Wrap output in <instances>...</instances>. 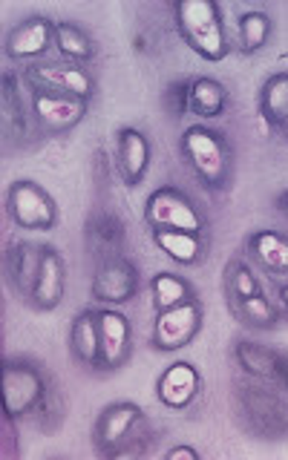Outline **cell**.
I'll use <instances>...</instances> for the list:
<instances>
[{"instance_id":"20","label":"cell","mask_w":288,"mask_h":460,"mask_svg":"<svg viewBox=\"0 0 288 460\" xmlns=\"http://www.w3.org/2000/svg\"><path fill=\"white\" fill-rule=\"evenodd\" d=\"M40 256H43V244H32V242H9L4 251L6 285L26 299L35 288L38 270H40Z\"/></svg>"},{"instance_id":"17","label":"cell","mask_w":288,"mask_h":460,"mask_svg":"<svg viewBox=\"0 0 288 460\" xmlns=\"http://www.w3.org/2000/svg\"><path fill=\"white\" fill-rule=\"evenodd\" d=\"M64 294H67V259L52 244H43L40 270L26 302L35 311H55L64 302Z\"/></svg>"},{"instance_id":"26","label":"cell","mask_w":288,"mask_h":460,"mask_svg":"<svg viewBox=\"0 0 288 460\" xmlns=\"http://www.w3.org/2000/svg\"><path fill=\"white\" fill-rule=\"evenodd\" d=\"M228 110V90L211 75L191 78V115L196 119H220Z\"/></svg>"},{"instance_id":"8","label":"cell","mask_w":288,"mask_h":460,"mask_svg":"<svg viewBox=\"0 0 288 460\" xmlns=\"http://www.w3.org/2000/svg\"><path fill=\"white\" fill-rule=\"evenodd\" d=\"M202 323H205V308H202L199 296L184 302V305L158 311L153 320V331H150V349L162 354L187 349V345L199 337Z\"/></svg>"},{"instance_id":"19","label":"cell","mask_w":288,"mask_h":460,"mask_svg":"<svg viewBox=\"0 0 288 460\" xmlns=\"http://www.w3.org/2000/svg\"><path fill=\"white\" fill-rule=\"evenodd\" d=\"M84 239H86V251L93 253L95 265H98V262H107V259L124 256L127 230H124L122 219L115 213L98 210V213L90 216V222H86Z\"/></svg>"},{"instance_id":"21","label":"cell","mask_w":288,"mask_h":460,"mask_svg":"<svg viewBox=\"0 0 288 460\" xmlns=\"http://www.w3.org/2000/svg\"><path fill=\"white\" fill-rule=\"evenodd\" d=\"M256 107L263 121L288 144V69H280L268 75L259 86Z\"/></svg>"},{"instance_id":"16","label":"cell","mask_w":288,"mask_h":460,"mask_svg":"<svg viewBox=\"0 0 288 460\" xmlns=\"http://www.w3.org/2000/svg\"><path fill=\"white\" fill-rule=\"evenodd\" d=\"M153 162V144L139 127H122L115 133V164L127 187H139Z\"/></svg>"},{"instance_id":"3","label":"cell","mask_w":288,"mask_h":460,"mask_svg":"<svg viewBox=\"0 0 288 460\" xmlns=\"http://www.w3.org/2000/svg\"><path fill=\"white\" fill-rule=\"evenodd\" d=\"M179 153L202 187L211 193H225L234 179V147L222 129L208 124L187 127L179 138Z\"/></svg>"},{"instance_id":"4","label":"cell","mask_w":288,"mask_h":460,"mask_svg":"<svg viewBox=\"0 0 288 460\" xmlns=\"http://www.w3.org/2000/svg\"><path fill=\"white\" fill-rule=\"evenodd\" d=\"M173 14H176L182 40L199 58L216 64L228 55V35L220 4H213V0H179L173 6Z\"/></svg>"},{"instance_id":"32","label":"cell","mask_w":288,"mask_h":460,"mask_svg":"<svg viewBox=\"0 0 288 460\" xmlns=\"http://www.w3.org/2000/svg\"><path fill=\"white\" fill-rule=\"evenodd\" d=\"M165 110L173 115V119H184V115H191V78H179V81L167 84Z\"/></svg>"},{"instance_id":"14","label":"cell","mask_w":288,"mask_h":460,"mask_svg":"<svg viewBox=\"0 0 288 460\" xmlns=\"http://www.w3.org/2000/svg\"><path fill=\"white\" fill-rule=\"evenodd\" d=\"M98 331H101V371H119L130 363L133 354V325L115 308L98 311Z\"/></svg>"},{"instance_id":"35","label":"cell","mask_w":288,"mask_h":460,"mask_svg":"<svg viewBox=\"0 0 288 460\" xmlns=\"http://www.w3.org/2000/svg\"><path fill=\"white\" fill-rule=\"evenodd\" d=\"M274 210H277L283 219H288V187L285 190H280L277 196H274Z\"/></svg>"},{"instance_id":"2","label":"cell","mask_w":288,"mask_h":460,"mask_svg":"<svg viewBox=\"0 0 288 460\" xmlns=\"http://www.w3.org/2000/svg\"><path fill=\"white\" fill-rule=\"evenodd\" d=\"M153 429L141 406L130 400L110 402L93 423V452L98 457H141L153 449Z\"/></svg>"},{"instance_id":"10","label":"cell","mask_w":288,"mask_h":460,"mask_svg":"<svg viewBox=\"0 0 288 460\" xmlns=\"http://www.w3.org/2000/svg\"><path fill=\"white\" fill-rule=\"evenodd\" d=\"M23 81L29 84V90L72 95L84 101H90L98 90V81L93 78V72L78 64H47V61L29 64L23 69Z\"/></svg>"},{"instance_id":"34","label":"cell","mask_w":288,"mask_h":460,"mask_svg":"<svg viewBox=\"0 0 288 460\" xmlns=\"http://www.w3.org/2000/svg\"><path fill=\"white\" fill-rule=\"evenodd\" d=\"M274 302H277V308H280V314H283V320H288V282L274 285Z\"/></svg>"},{"instance_id":"5","label":"cell","mask_w":288,"mask_h":460,"mask_svg":"<svg viewBox=\"0 0 288 460\" xmlns=\"http://www.w3.org/2000/svg\"><path fill=\"white\" fill-rule=\"evenodd\" d=\"M52 380L32 359H4V411L9 420H21L40 409Z\"/></svg>"},{"instance_id":"28","label":"cell","mask_w":288,"mask_h":460,"mask_svg":"<svg viewBox=\"0 0 288 460\" xmlns=\"http://www.w3.org/2000/svg\"><path fill=\"white\" fill-rule=\"evenodd\" d=\"M222 282H225V299H228V305H230V302H239V299L256 296V294H266L263 279L256 277V270H254L248 262H245L242 256H234V259H230V262L225 265Z\"/></svg>"},{"instance_id":"22","label":"cell","mask_w":288,"mask_h":460,"mask_svg":"<svg viewBox=\"0 0 288 460\" xmlns=\"http://www.w3.org/2000/svg\"><path fill=\"white\" fill-rule=\"evenodd\" d=\"M69 354L78 366L101 371V331L98 311H78L69 325Z\"/></svg>"},{"instance_id":"27","label":"cell","mask_w":288,"mask_h":460,"mask_svg":"<svg viewBox=\"0 0 288 460\" xmlns=\"http://www.w3.org/2000/svg\"><path fill=\"white\" fill-rule=\"evenodd\" d=\"M150 291H153V308L158 311H167V308H176L184 305V302L196 299V288L187 282L179 273H170V270H158L156 277L150 279Z\"/></svg>"},{"instance_id":"1","label":"cell","mask_w":288,"mask_h":460,"mask_svg":"<svg viewBox=\"0 0 288 460\" xmlns=\"http://www.w3.org/2000/svg\"><path fill=\"white\" fill-rule=\"evenodd\" d=\"M230 417L254 440H288V394L242 371L230 380Z\"/></svg>"},{"instance_id":"18","label":"cell","mask_w":288,"mask_h":460,"mask_svg":"<svg viewBox=\"0 0 288 460\" xmlns=\"http://www.w3.org/2000/svg\"><path fill=\"white\" fill-rule=\"evenodd\" d=\"M245 253L266 273L271 285L288 282V236L277 230H254L245 239Z\"/></svg>"},{"instance_id":"24","label":"cell","mask_w":288,"mask_h":460,"mask_svg":"<svg viewBox=\"0 0 288 460\" xmlns=\"http://www.w3.org/2000/svg\"><path fill=\"white\" fill-rule=\"evenodd\" d=\"M55 49L61 52L67 64L84 66L86 61L95 58V40L84 26L72 23V21H58L55 23Z\"/></svg>"},{"instance_id":"36","label":"cell","mask_w":288,"mask_h":460,"mask_svg":"<svg viewBox=\"0 0 288 460\" xmlns=\"http://www.w3.org/2000/svg\"><path fill=\"white\" fill-rule=\"evenodd\" d=\"M144 43H148V40H144V35H136V38H133V47H136V52H144V49H148V47H144Z\"/></svg>"},{"instance_id":"15","label":"cell","mask_w":288,"mask_h":460,"mask_svg":"<svg viewBox=\"0 0 288 460\" xmlns=\"http://www.w3.org/2000/svg\"><path fill=\"white\" fill-rule=\"evenodd\" d=\"M32 93V115L35 121L47 129V133H69L86 119V101L84 98H72V95H58V93H40V90H29Z\"/></svg>"},{"instance_id":"6","label":"cell","mask_w":288,"mask_h":460,"mask_svg":"<svg viewBox=\"0 0 288 460\" xmlns=\"http://www.w3.org/2000/svg\"><path fill=\"white\" fill-rule=\"evenodd\" d=\"M144 222L150 230H196L205 234V216L194 199L173 184H162L144 201Z\"/></svg>"},{"instance_id":"33","label":"cell","mask_w":288,"mask_h":460,"mask_svg":"<svg viewBox=\"0 0 288 460\" xmlns=\"http://www.w3.org/2000/svg\"><path fill=\"white\" fill-rule=\"evenodd\" d=\"M167 460H199V452L194 446H173V449L165 452Z\"/></svg>"},{"instance_id":"11","label":"cell","mask_w":288,"mask_h":460,"mask_svg":"<svg viewBox=\"0 0 288 460\" xmlns=\"http://www.w3.org/2000/svg\"><path fill=\"white\" fill-rule=\"evenodd\" d=\"M139 288H141V273L136 262H130L127 256H115L95 265L90 294L101 305L115 308V305H124L130 299H136Z\"/></svg>"},{"instance_id":"13","label":"cell","mask_w":288,"mask_h":460,"mask_svg":"<svg viewBox=\"0 0 288 460\" xmlns=\"http://www.w3.org/2000/svg\"><path fill=\"white\" fill-rule=\"evenodd\" d=\"M202 374L194 363H179L167 366L156 380V400L170 411H187L202 394Z\"/></svg>"},{"instance_id":"23","label":"cell","mask_w":288,"mask_h":460,"mask_svg":"<svg viewBox=\"0 0 288 460\" xmlns=\"http://www.w3.org/2000/svg\"><path fill=\"white\" fill-rule=\"evenodd\" d=\"M150 236L158 251L184 268L199 265L208 251L205 234H196V230H150Z\"/></svg>"},{"instance_id":"12","label":"cell","mask_w":288,"mask_h":460,"mask_svg":"<svg viewBox=\"0 0 288 460\" xmlns=\"http://www.w3.org/2000/svg\"><path fill=\"white\" fill-rule=\"evenodd\" d=\"M55 47V21L47 14H29L4 38V52L14 64H38Z\"/></svg>"},{"instance_id":"9","label":"cell","mask_w":288,"mask_h":460,"mask_svg":"<svg viewBox=\"0 0 288 460\" xmlns=\"http://www.w3.org/2000/svg\"><path fill=\"white\" fill-rule=\"evenodd\" d=\"M230 359H234L237 371L288 394V351L263 345L256 340L237 337L230 342Z\"/></svg>"},{"instance_id":"29","label":"cell","mask_w":288,"mask_h":460,"mask_svg":"<svg viewBox=\"0 0 288 460\" xmlns=\"http://www.w3.org/2000/svg\"><path fill=\"white\" fill-rule=\"evenodd\" d=\"M271 32H274V21L268 12H259V9L242 12L239 14V52L242 55L259 52L271 40Z\"/></svg>"},{"instance_id":"7","label":"cell","mask_w":288,"mask_h":460,"mask_svg":"<svg viewBox=\"0 0 288 460\" xmlns=\"http://www.w3.org/2000/svg\"><path fill=\"white\" fill-rule=\"evenodd\" d=\"M9 219L23 230H52L61 222L55 199L32 179H14L6 190Z\"/></svg>"},{"instance_id":"30","label":"cell","mask_w":288,"mask_h":460,"mask_svg":"<svg viewBox=\"0 0 288 460\" xmlns=\"http://www.w3.org/2000/svg\"><path fill=\"white\" fill-rule=\"evenodd\" d=\"M26 124H29V119L21 107L18 86H14V78L9 75V72H4V136L6 138H23Z\"/></svg>"},{"instance_id":"31","label":"cell","mask_w":288,"mask_h":460,"mask_svg":"<svg viewBox=\"0 0 288 460\" xmlns=\"http://www.w3.org/2000/svg\"><path fill=\"white\" fill-rule=\"evenodd\" d=\"M64 414H67V400H64V392H61V385H50V392L47 397H43L40 402V409L35 411V420H38V429L40 431H58L64 423Z\"/></svg>"},{"instance_id":"25","label":"cell","mask_w":288,"mask_h":460,"mask_svg":"<svg viewBox=\"0 0 288 460\" xmlns=\"http://www.w3.org/2000/svg\"><path fill=\"white\" fill-rule=\"evenodd\" d=\"M228 308H230V314H234L245 328H251V331H274L283 323V314L277 308V302L268 299L266 294L230 302Z\"/></svg>"}]
</instances>
